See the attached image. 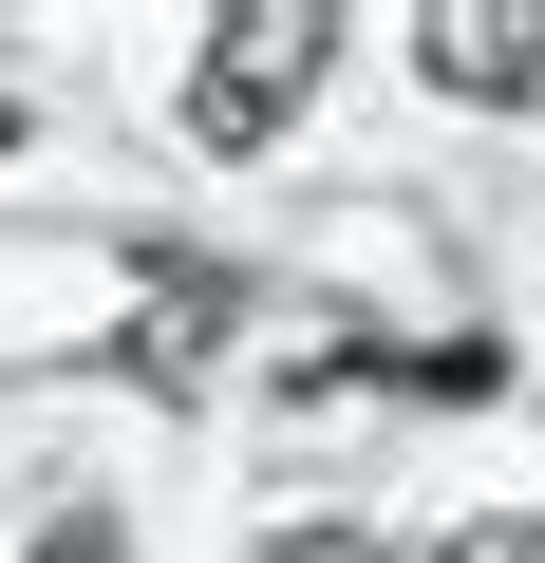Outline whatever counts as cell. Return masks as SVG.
<instances>
[{"label":"cell","mask_w":545,"mask_h":563,"mask_svg":"<svg viewBox=\"0 0 545 563\" xmlns=\"http://www.w3.org/2000/svg\"><path fill=\"white\" fill-rule=\"evenodd\" d=\"M320 76H339V20H320V0H226V20L188 38V132L207 151H283Z\"/></svg>","instance_id":"1"},{"label":"cell","mask_w":545,"mask_h":563,"mask_svg":"<svg viewBox=\"0 0 545 563\" xmlns=\"http://www.w3.org/2000/svg\"><path fill=\"white\" fill-rule=\"evenodd\" d=\"M414 57H433V95H470V113H545V0H433Z\"/></svg>","instance_id":"2"},{"label":"cell","mask_w":545,"mask_h":563,"mask_svg":"<svg viewBox=\"0 0 545 563\" xmlns=\"http://www.w3.org/2000/svg\"><path fill=\"white\" fill-rule=\"evenodd\" d=\"M207 339H226V263H151V320H132V357H113V376H188Z\"/></svg>","instance_id":"3"},{"label":"cell","mask_w":545,"mask_h":563,"mask_svg":"<svg viewBox=\"0 0 545 563\" xmlns=\"http://www.w3.org/2000/svg\"><path fill=\"white\" fill-rule=\"evenodd\" d=\"M339 376H377V395H508V357H489V339H414V357L339 339Z\"/></svg>","instance_id":"4"},{"label":"cell","mask_w":545,"mask_h":563,"mask_svg":"<svg viewBox=\"0 0 545 563\" xmlns=\"http://www.w3.org/2000/svg\"><path fill=\"white\" fill-rule=\"evenodd\" d=\"M263 563H377L358 526H283V544H263Z\"/></svg>","instance_id":"5"},{"label":"cell","mask_w":545,"mask_h":563,"mask_svg":"<svg viewBox=\"0 0 545 563\" xmlns=\"http://www.w3.org/2000/svg\"><path fill=\"white\" fill-rule=\"evenodd\" d=\"M39 563H132V544H113V526H57V544H39Z\"/></svg>","instance_id":"6"},{"label":"cell","mask_w":545,"mask_h":563,"mask_svg":"<svg viewBox=\"0 0 545 563\" xmlns=\"http://www.w3.org/2000/svg\"><path fill=\"white\" fill-rule=\"evenodd\" d=\"M451 563H545V526H489V544H451Z\"/></svg>","instance_id":"7"},{"label":"cell","mask_w":545,"mask_h":563,"mask_svg":"<svg viewBox=\"0 0 545 563\" xmlns=\"http://www.w3.org/2000/svg\"><path fill=\"white\" fill-rule=\"evenodd\" d=\"M0 151H20V95H0Z\"/></svg>","instance_id":"8"}]
</instances>
